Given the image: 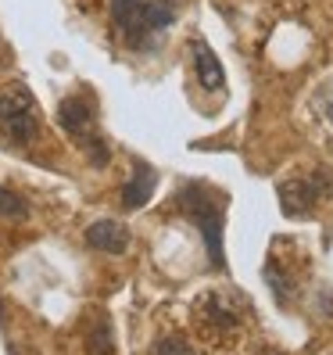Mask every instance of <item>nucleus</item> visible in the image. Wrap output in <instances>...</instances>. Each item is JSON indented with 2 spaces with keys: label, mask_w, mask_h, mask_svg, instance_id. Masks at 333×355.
<instances>
[{
  "label": "nucleus",
  "mask_w": 333,
  "mask_h": 355,
  "mask_svg": "<svg viewBox=\"0 0 333 355\" xmlns=\"http://www.w3.org/2000/svg\"><path fill=\"white\" fill-rule=\"evenodd\" d=\"M0 133L15 148H26V144H33L39 137L36 101H33L26 83H11V87L0 90Z\"/></svg>",
  "instance_id": "obj_2"
},
{
  "label": "nucleus",
  "mask_w": 333,
  "mask_h": 355,
  "mask_svg": "<svg viewBox=\"0 0 333 355\" xmlns=\"http://www.w3.org/2000/svg\"><path fill=\"white\" fill-rule=\"evenodd\" d=\"M0 216H8V219H26V216H29V205L18 198L15 191L0 187Z\"/></svg>",
  "instance_id": "obj_9"
},
{
  "label": "nucleus",
  "mask_w": 333,
  "mask_h": 355,
  "mask_svg": "<svg viewBox=\"0 0 333 355\" xmlns=\"http://www.w3.org/2000/svg\"><path fill=\"white\" fill-rule=\"evenodd\" d=\"M194 72H197V83L204 90H219L222 87V65H219V58L212 54V47H208L204 40L194 44Z\"/></svg>",
  "instance_id": "obj_8"
},
{
  "label": "nucleus",
  "mask_w": 333,
  "mask_h": 355,
  "mask_svg": "<svg viewBox=\"0 0 333 355\" xmlns=\"http://www.w3.org/2000/svg\"><path fill=\"white\" fill-rule=\"evenodd\" d=\"M154 355H194V348L186 345L183 338H165V341L154 348Z\"/></svg>",
  "instance_id": "obj_11"
},
{
  "label": "nucleus",
  "mask_w": 333,
  "mask_h": 355,
  "mask_svg": "<svg viewBox=\"0 0 333 355\" xmlns=\"http://www.w3.org/2000/svg\"><path fill=\"white\" fill-rule=\"evenodd\" d=\"M326 191V180L323 176H312V180H298V183H287L280 187V205L287 216H298V212H308Z\"/></svg>",
  "instance_id": "obj_5"
},
{
  "label": "nucleus",
  "mask_w": 333,
  "mask_h": 355,
  "mask_svg": "<svg viewBox=\"0 0 333 355\" xmlns=\"http://www.w3.org/2000/svg\"><path fill=\"white\" fill-rule=\"evenodd\" d=\"M115 341H111V327L108 323H97L90 330V355H111Z\"/></svg>",
  "instance_id": "obj_10"
},
{
  "label": "nucleus",
  "mask_w": 333,
  "mask_h": 355,
  "mask_svg": "<svg viewBox=\"0 0 333 355\" xmlns=\"http://www.w3.org/2000/svg\"><path fill=\"white\" fill-rule=\"evenodd\" d=\"M57 126L65 130L82 151H87V158L93 165H108L111 151H108V144H104V137L97 130V119H93V104L90 101L65 97V101H61V108H57Z\"/></svg>",
  "instance_id": "obj_3"
},
{
  "label": "nucleus",
  "mask_w": 333,
  "mask_h": 355,
  "mask_svg": "<svg viewBox=\"0 0 333 355\" xmlns=\"http://www.w3.org/2000/svg\"><path fill=\"white\" fill-rule=\"evenodd\" d=\"M87 244L93 252H108V255H122L129 248V230L115 223V219H97L87 226Z\"/></svg>",
  "instance_id": "obj_6"
},
{
  "label": "nucleus",
  "mask_w": 333,
  "mask_h": 355,
  "mask_svg": "<svg viewBox=\"0 0 333 355\" xmlns=\"http://www.w3.org/2000/svg\"><path fill=\"white\" fill-rule=\"evenodd\" d=\"M154 187H158V173L151 169L147 162H136L133 165V180L126 183V191H122V201H126V208H143L151 201Z\"/></svg>",
  "instance_id": "obj_7"
},
{
  "label": "nucleus",
  "mask_w": 333,
  "mask_h": 355,
  "mask_svg": "<svg viewBox=\"0 0 333 355\" xmlns=\"http://www.w3.org/2000/svg\"><path fill=\"white\" fill-rule=\"evenodd\" d=\"M326 115H330V122H333V101L326 104Z\"/></svg>",
  "instance_id": "obj_12"
},
{
  "label": "nucleus",
  "mask_w": 333,
  "mask_h": 355,
  "mask_svg": "<svg viewBox=\"0 0 333 355\" xmlns=\"http://www.w3.org/2000/svg\"><path fill=\"white\" fill-rule=\"evenodd\" d=\"M111 22L129 47H151L154 36L176 22V4L172 0H111Z\"/></svg>",
  "instance_id": "obj_1"
},
{
  "label": "nucleus",
  "mask_w": 333,
  "mask_h": 355,
  "mask_svg": "<svg viewBox=\"0 0 333 355\" xmlns=\"http://www.w3.org/2000/svg\"><path fill=\"white\" fill-rule=\"evenodd\" d=\"M179 201L186 205V212H190V219L197 223V230L204 234V244H208V259H212L215 266L226 262L222 255V198L215 201L212 194H201V187H183L179 191Z\"/></svg>",
  "instance_id": "obj_4"
}]
</instances>
